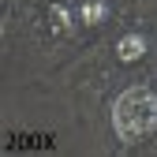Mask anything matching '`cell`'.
I'll return each instance as SVG.
<instances>
[{"label":"cell","mask_w":157,"mask_h":157,"mask_svg":"<svg viewBox=\"0 0 157 157\" xmlns=\"http://www.w3.org/2000/svg\"><path fill=\"white\" fill-rule=\"evenodd\" d=\"M157 127V97L146 86H131L112 101V131L120 142H142Z\"/></svg>","instance_id":"cell-1"},{"label":"cell","mask_w":157,"mask_h":157,"mask_svg":"<svg viewBox=\"0 0 157 157\" xmlns=\"http://www.w3.org/2000/svg\"><path fill=\"white\" fill-rule=\"evenodd\" d=\"M142 52H146V37H142V34H124V37H120V45H116V56H120L124 64L139 60Z\"/></svg>","instance_id":"cell-2"},{"label":"cell","mask_w":157,"mask_h":157,"mask_svg":"<svg viewBox=\"0 0 157 157\" xmlns=\"http://www.w3.org/2000/svg\"><path fill=\"white\" fill-rule=\"evenodd\" d=\"M78 15H82V23H101V19L109 15V8L101 4V0H86V4L78 8Z\"/></svg>","instance_id":"cell-3"}]
</instances>
